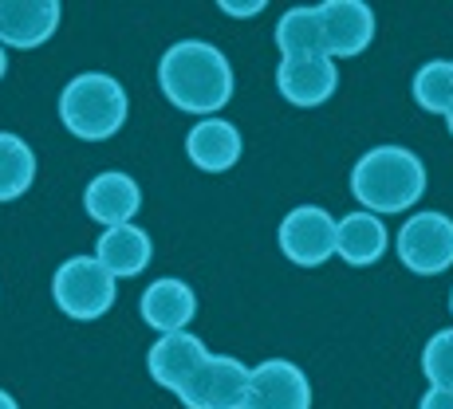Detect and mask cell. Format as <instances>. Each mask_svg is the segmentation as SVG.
Returning <instances> with one entry per match:
<instances>
[{
    "label": "cell",
    "mask_w": 453,
    "mask_h": 409,
    "mask_svg": "<svg viewBox=\"0 0 453 409\" xmlns=\"http://www.w3.org/2000/svg\"><path fill=\"white\" fill-rule=\"evenodd\" d=\"M158 83L162 95L186 115H205L217 118L225 102L233 99V67L221 48L205 40H178L165 48L158 64Z\"/></svg>",
    "instance_id": "6da1fadb"
},
{
    "label": "cell",
    "mask_w": 453,
    "mask_h": 409,
    "mask_svg": "<svg viewBox=\"0 0 453 409\" xmlns=\"http://www.w3.org/2000/svg\"><path fill=\"white\" fill-rule=\"evenodd\" d=\"M351 193L367 213H403L422 201L426 165L406 146H374L351 170Z\"/></svg>",
    "instance_id": "7a4b0ae2"
},
{
    "label": "cell",
    "mask_w": 453,
    "mask_h": 409,
    "mask_svg": "<svg viewBox=\"0 0 453 409\" xmlns=\"http://www.w3.org/2000/svg\"><path fill=\"white\" fill-rule=\"evenodd\" d=\"M59 123L83 142H107L127 123V91L107 72H83L59 95Z\"/></svg>",
    "instance_id": "3957f363"
},
{
    "label": "cell",
    "mask_w": 453,
    "mask_h": 409,
    "mask_svg": "<svg viewBox=\"0 0 453 409\" xmlns=\"http://www.w3.org/2000/svg\"><path fill=\"white\" fill-rule=\"evenodd\" d=\"M51 299L67 319H99L115 307V276L95 256H72L56 268Z\"/></svg>",
    "instance_id": "277c9868"
},
{
    "label": "cell",
    "mask_w": 453,
    "mask_h": 409,
    "mask_svg": "<svg viewBox=\"0 0 453 409\" xmlns=\"http://www.w3.org/2000/svg\"><path fill=\"white\" fill-rule=\"evenodd\" d=\"M339 248V221L319 205H300L280 221V252L296 268H319Z\"/></svg>",
    "instance_id": "5b68a950"
},
{
    "label": "cell",
    "mask_w": 453,
    "mask_h": 409,
    "mask_svg": "<svg viewBox=\"0 0 453 409\" xmlns=\"http://www.w3.org/2000/svg\"><path fill=\"white\" fill-rule=\"evenodd\" d=\"M249 374L252 370L233 354H209L178 398L186 409H245Z\"/></svg>",
    "instance_id": "8992f818"
},
{
    "label": "cell",
    "mask_w": 453,
    "mask_h": 409,
    "mask_svg": "<svg viewBox=\"0 0 453 409\" xmlns=\"http://www.w3.org/2000/svg\"><path fill=\"white\" fill-rule=\"evenodd\" d=\"M398 260L418 276L453 268V221L446 213H414L398 232Z\"/></svg>",
    "instance_id": "52a82bcc"
},
{
    "label": "cell",
    "mask_w": 453,
    "mask_h": 409,
    "mask_svg": "<svg viewBox=\"0 0 453 409\" xmlns=\"http://www.w3.org/2000/svg\"><path fill=\"white\" fill-rule=\"evenodd\" d=\"M245 409H311L308 374L288 359H268L252 367Z\"/></svg>",
    "instance_id": "ba28073f"
},
{
    "label": "cell",
    "mask_w": 453,
    "mask_h": 409,
    "mask_svg": "<svg viewBox=\"0 0 453 409\" xmlns=\"http://www.w3.org/2000/svg\"><path fill=\"white\" fill-rule=\"evenodd\" d=\"M319 20H324V43L331 59L363 56L374 40V12L363 0H324Z\"/></svg>",
    "instance_id": "9c48e42d"
},
{
    "label": "cell",
    "mask_w": 453,
    "mask_h": 409,
    "mask_svg": "<svg viewBox=\"0 0 453 409\" xmlns=\"http://www.w3.org/2000/svg\"><path fill=\"white\" fill-rule=\"evenodd\" d=\"M64 8L56 0H0V43L4 48H43L59 28Z\"/></svg>",
    "instance_id": "30bf717a"
},
{
    "label": "cell",
    "mask_w": 453,
    "mask_h": 409,
    "mask_svg": "<svg viewBox=\"0 0 453 409\" xmlns=\"http://www.w3.org/2000/svg\"><path fill=\"white\" fill-rule=\"evenodd\" d=\"M205 359H209V351H205L202 338L189 335V330H178V335H162L158 343L150 346V354H146V370H150V378L158 382L162 390L181 394L186 382L194 378Z\"/></svg>",
    "instance_id": "8fae6325"
},
{
    "label": "cell",
    "mask_w": 453,
    "mask_h": 409,
    "mask_svg": "<svg viewBox=\"0 0 453 409\" xmlns=\"http://www.w3.org/2000/svg\"><path fill=\"white\" fill-rule=\"evenodd\" d=\"M339 87V67L331 56H311V59H280L276 67V91L292 102V107H319L335 95Z\"/></svg>",
    "instance_id": "7c38bea8"
},
{
    "label": "cell",
    "mask_w": 453,
    "mask_h": 409,
    "mask_svg": "<svg viewBox=\"0 0 453 409\" xmlns=\"http://www.w3.org/2000/svg\"><path fill=\"white\" fill-rule=\"evenodd\" d=\"M83 208L91 221L107 224V229H119V224L134 221V213L142 208V189H138V181L130 178V173L107 170V173L87 181Z\"/></svg>",
    "instance_id": "4fadbf2b"
},
{
    "label": "cell",
    "mask_w": 453,
    "mask_h": 409,
    "mask_svg": "<svg viewBox=\"0 0 453 409\" xmlns=\"http://www.w3.org/2000/svg\"><path fill=\"white\" fill-rule=\"evenodd\" d=\"M138 315H142L154 330H162V335H178V330H186L189 319L197 315V295H194L189 284L165 276V280H154L142 292V299H138Z\"/></svg>",
    "instance_id": "5bb4252c"
},
{
    "label": "cell",
    "mask_w": 453,
    "mask_h": 409,
    "mask_svg": "<svg viewBox=\"0 0 453 409\" xmlns=\"http://www.w3.org/2000/svg\"><path fill=\"white\" fill-rule=\"evenodd\" d=\"M186 154L197 170L225 173L241 162V130L225 118H202L186 138Z\"/></svg>",
    "instance_id": "9a60e30c"
},
{
    "label": "cell",
    "mask_w": 453,
    "mask_h": 409,
    "mask_svg": "<svg viewBox=\"0 0 453 409\" xmlns=\"http://www.w3.org/2000/svg\"><path fill=\"white\" fill-rule=\"evenodd\" d=\"M154 256L150 232L138 229V224H119V229H107L99 237V248H95V260L107 268L115 280H130L138 276Z\"/></svg>",
    "instance_id": "2e32d148"
},
{
    "label": "cell",
    "mask_w": 453,
    "mask_h": 409,
    "mask_svg": "<svg viewBox=\"0 0 453 409\" xmlns=\"http://www.w3.org/2000/svg\"><path fill=\"white\" fill-rule=\"evenodd\" d=\"M382 252H387V229H382V221L367 208H359V213H347L343 221H339V248L335 256L343 260V264L351 268H371L382 260Z\"/></svg>",
    "instance_id": "e0dca14e"
},
{
    "label": "cell",
    "mask_w": 453,
    "mask_h": 409,
    "mask_svg": "<svg viewBox=\"0 0 453 409\" xmlns=\"http://www.w3.org/2000/svg\"><path fill=\"white\" fill-rule=\"evenodd\" d=\"M276 48L280 59H311L327 56L324 43V20H319V4H296L276 24Z\"/></svg>",
    "instance_id": "ac0fdd59"
},
{
    "label": "cell",
    "mask_w": 453,
    "mask_h": 409,
    "mask_svg": "<svg viewBox=\"0 0 453 409\" xmlns=\"http://www.w3.org/2000/svg\"><path fill=\"white\" fill-rule=\"evenodd\" d=\"M36 181V154L24 138L0 130V205L24 197Z\"/></svg>",
    "instance_id": "d6986e66"
},
{
    "label": "cell",
    "mask_w": 453,
    "mask_h": 409,
    "mask_svg": "<svg viewBox=\"0 0 453 409\" xmlns=\"http://www.w3.org/2000/svg\"><path fill=\"white\" fill-rule=\"evenodd\" d=\"M414 102L446 118L453 110V59H430L414 75Z\"/></svg>",
    "instance_id": "ffe728a7"
},
{
    "label": "cell",
    "mask_w": 453,
    "mask_h": 409,
    "mask_svg": "<svg viewBox=\"0 0 453 409\" xmlns=\"http://www.w3.org/2000/svg\"><path fill=\"white\" fill-rule=\"evenodd\" d=\"M422 374L434 390H453V327L438 330L422 351Z\"/></svg>",
    "instance_id": "44dd1931"
},
{
    "label": "cell",
    "mask_w": 453,
    "mask_h": 409,
    "mask_svg": "<svg viewBox=\"0 0 453 409\" xmlns=\"http://www.w3.org/2000/svg\"><path fill=\"white\" fill-rule=\"evenodd\" d=\"M418 409H453V390H434L430 394H422V405Z\"/></svg>",
    "instance_id": "7402d4cb"
},
{
    "label": "cell",
    "mask_w": 453,
    "mask_h": 409,
    "mask_svg": "<svg viewBox=\"0 0 453 409\" xmlns=\"http://www.w3.org/2000/svg\"><path fill=\"white\" fill-rule=\"evenodd\" d=\"M221 8H225V12H233V16H241V20H245V16H257L260 8H265V0H252V4H233V0H221Z\"/></svg>",
    "instance_id": "603a6c76"
},
{
    "label": "cell",
    "mask_w": 453,
    "mask_h": 409,
    "mask_svg": "<svg viewBox=\"0 0 453 409\" xmlns=\"http://www.w3.org/2000/svg\"><path fill=\"white\" fill-rule=\"evenodd\" d=\"M0 409H20V405H16L12 394H4V390H0Z\"/></svg>",
    "instance_id": "cb8c5ba5"
},
{
    "label": "cell",
    "mask_w": 453,
    "mask_h": 409,
    "mask_svg": "<svg viewBox=\"0 0 453 409\" xmlns=\"http://www.w3.org/2000/svg\"><path fill=\"white\" fill-rule=\"evenodd\" d=\"M4 72H8V51H4V43H0V80H4Z\"/></svg>",
    "instance_id": "d4e9b609"
},
{
    "label": "cell",
    "mask_w": 453,
    "mask_h": 409,
    "mask_svg": "<svg viewBox=\"0 0 453 409\" xmlns=\"http://www.w3.org/2000/svg\"><path fill=\"white\" fill-rule=\"evenodd\" d=\"M446 126H449V134H453V110H449V115H446Z\"/></svg>",
    "instance_id": "484cf974"
},
{
    "label": "cell",
    "mask_w": 453,
    "mask_h": 409,
    "mask_svg": "<svg viewBox=\"0 0 453 409\" xmlns=\"http://www.w3.org/2000/svg\"><path fill=\"white\" fill-rule=\"evenodd\" d=\"M449 311H453V292H449Z\"/></svg>",
    "instance_id": "4316f807"
}]
</instances>
